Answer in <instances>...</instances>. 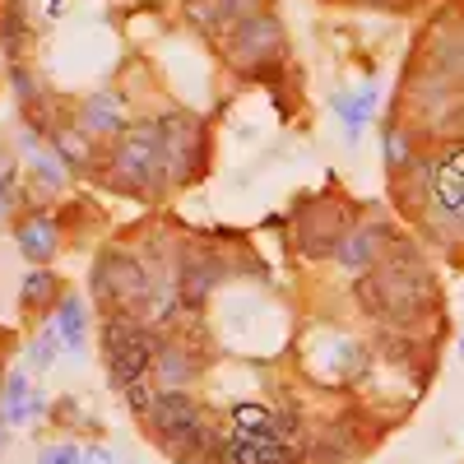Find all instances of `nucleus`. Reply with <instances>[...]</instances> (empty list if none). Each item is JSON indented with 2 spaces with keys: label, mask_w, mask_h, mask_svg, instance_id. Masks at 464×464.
<instances>
[{
  "label": "nucleus",
  "mask_w": 464,
  "mask_h": 464,
  "mask_svg": "<svg viewBox=\"0 0 464 464\" xmlns=\"http://www.w3.org/2000/svg\"><path fill=\"white\" fill-rule=\"evenodd\" d=\"M353 297L372 321L409 325V321H418L422 312L437 306V279L428 269V256H422L409 237H395L385 260L376 269H367V275H358Z\"/></svg>",
  "instance_id": "obj_1"
},
{
  "label": "nucleus",
  "mask_w": 464,
  "mask_h": 464,
  "mask_svg": "<svg viewBox=\"0 0 464 464\" xmlns=\"http://www.w3.org/2000/svg\"><path fill=\"white\" fill-rule=\"evenodd\" d=\"M93 181H102L107 190H121V196H140L153 200L168 190V168H163V121L159 116H144L130 121L116 135L102 159L93 168Z\"/></svg>",
  "instance_id": "obj_2"
},
{
  "label": "nucleus",
  "mask_w": 464,
  "mask_h": 464,
  "mask_svg": "<svg viewBox=\"0 0 464 464\" xmlns=\"http://www.w3.org/2000/svg\"><path fill=\"white\" fill-rule=\"evenodd\" d=\"M89 293L93 302L107 312H126V316H149V302H153V275L144 269V260L126 246H102L93 260V275H89ZM149 325V321H144Z\"/></svg>",
  "instance_id": "obj_3"
},
{
  "label": "nucleus",
  "mask_w": 464,
  "mask_h": 464,
  "mask_svg": "<svg viewBox=\"0 0 464 464\" xmlns=\"http://www.w3.org/2000/svg\"><path fill=\"white\" fill-rule=\"evenodd\" d=\"M353 205H343L339 196H316L306 200L293 218V246L306 260H325L343 246V237L353 232Z\"/></svg>",
  "instance_id": "obj_4"
},
{
  "label": "nucleus",
  "mask_w": 464,
  "mask_h": 464,
  "mask_svg": "<svg viewBox=\"0 0 464 464\" xmlns=\"http://www.w3.org/2000/svg\"><path fill=\"white\" fill-rule=\"evenodd\" d=\"M288 52V37H284V24L275 14H251L242 19L237 28H227V43H223V56L237 74H256V70H269L279 56Z\"/></svg>",
  "instance_id": "obj_5"
},
{
  "label": "nucleus",
  "mask_w": 464,
  "mask_h": 464,
  "mask_svg": "<svg viewBox=\"0 0 464 464\" xmlns=\"http://www.w3.org/2000/svg\"><path fill=\"white\" fill-rule=\"evenodd\" d=\"M409 98H413V121L428 135L446 140L464 126V89L450 84L446 74L428 70V74H418V80H409Z\"/></svg>",
  "instance_id": "obj_6"
},
{
  "label": "nucleus",
  "mask_w": 464,
  "mask_h": 464,
  "mask_svg": "<svg viewBox=\"0 0 464 464\" xmlns=\"http://www.w3.org/2000/svg\"><path fill=\"white\" fill-rule=\"evenodd\" d=\"M163 121V168H168V190L196 181V172L205 168V153H209V140H205V126L196 121L190 111H168L159 116Z\"/></svg>",
  "instance_id": "obj_7"
},
{
  "label": "nucleus",
  "mask_w": 464,
  "mask_h": 464,
  "mask_svg": "<svg viewBox=\"0 0 464 464\" xmlns=\"http://www.w3.org/2000/svg\"><path fill=\"white\" fill-rule=\"evenodd\" d=\"M422 218L446 242H455V232H464V144H446V153L437 159V205Z\"/></svg>",
  "instance_id": "obj_8"
},
{
  "label": "nucleus",
  "mask_w": 464,
  "mask_h": 464,
  "mask_svg": "<svg viewBox=\"0 0 464 464\" xmlns=\"http://www.w3.org/2000/svg\"><path fill=\"white\" fill-rule=\"evenodd\" d=\"M61 242H65L61 214H52L47 205H28L14 218V246L33 269H52V260L61 256Z\"/></svg>",
  "instance_id": "obj_9"
},
{
  "label": "nucleus",
  "mask_w": 464,
  "mask_h": 464,
  "mask_svg": "<svg viewBox=\"0 0 464 464\" xmlns=\"http://www.w3.org/2000/svg\"><path fill=\"white\" fill-rule=\"evenodd\" d=\"M391 242H395V227L385 218H358L353 232L343 237V246L334 251V260L348 269V275H367V269H376L385 260Z\"/></svg>",
  "instance_id": "obj_10"
},
{
  "label": "nucleus",
  "mask_w": 464,
  "mask_h": 464,
  "mask_svg": "<svg viewBox=\"0 0 464 464\" xmlns=\"http://www.w3.org/2000/svg\"><path fill=\"white\" fill-rule=\"evenodd\" d=\"M297 432H302V418L293 409L265 404V400H242L232 409V437H275L297 446Z\"/></svg>",
  "instance_id": "obj_11"
},
{
  "label": "nucleus",
  "mask_w": 464,
  "mask_h": 464,
  "mask_svg": "<svg viewBox=\"0 0 464 464\" xmlns=\"http://www.w3.org/2000/svg\"><path fill=\"white\" fill-rule=\"evenodd\" d=\"M205 464H302V446L275 437H218Z\"/></svg>",
  "instance_id": "obj_12"
},
{
  "label": "nucleus",
  "mask_w": 464,
  "mask_h": 464,
  "mask_svg": "<svg viewBox=\"0 0 464 464\" xmlns=\"http://www.w3.org/2000/svg\"><path fill=\"white\" fill-rule=\"evenodd\" d=\"M218 284H223V260H218L214 251H181V260H177L181 312H200Z\"/></svg>",
  "instance_id": "obj_13"
},
{
  "label": "nucleus",
  "mask_w": 464,
  "mask_h": 464,
  "mask_svg": "<svg viewBox=\"0 0 464 464\" xmlns=\"http://www.w3.org/2000/svg\"><path fill=\"white\" fill-rule=\"evenodd\" d=\"M159 330H144L140 339H130V343H121L116 353H107L102 362H107V385L116 395L126 391V385H135V381H149V372H153V358H159Z\"/></svg>",
  "instance_id": "obj_14"
},
{
  "label": "nucleus",
  "mask_w": 464,
  "mask_h": 464,
  "mask_svg": "<svg viewBox=\"0 0 464 464\" xmlns=\"http://www.w3.org/2000/svg\"><path fill=\"white\" fill-rule=\"evenodd\" d=\"M395 205L409 214V218H422L432 205H437V159H428V153H418V159L395 172Z\"/></svg>",
  "instance_id": "obj_15"
},
{
  "label": "nucleus",
  "mask_w": 464,
  "mask_h": 464,
  "mask_svg": "<svg viewBox=\"0 0 464 464\" xmlns=\"http://www.w3.org/2000/svg\"><path fill=\"white\" fill-rule=\"evenodd\" d=\"M74 121H80L93 140H116L130 121H126V98L116 93V89H98V93H89L84 102H80V111H74Z\"/></svg>",
  "instance_id": "obj_16"
},
{
  "label": "nucleus",
  "mask_w": 464,
  "mask_h": 464,
  "mask_svg": "<svg viewBox=\"0 0 464 464\" xmlns=\"http://www.w3.org/2000/svg\"><path fill=\"white\" fill-rule=\"evenodd\" d=\"M19 144H24V159H28V168H33V186L37 190H47V196H61L65 190V181H70V168L61 163V153L37 135V130H19Z\"/></svg>",
  "instance_id": "obj_17"
},
{
  "label": "nucleus",
  "mask_w": 464,
  "mask_h": 464,
  "mask_svg": "<svg viewBox=\"0 0 464 464\" xmlns=\"http://www.w3.org/2000/svg\"><path fill=\"white\" fill-rule=\"evenodd\" d=\"M428 61L437 74L464 89V19H441L428 33Z\"/></svg>",
  "instance_id": "obj_18"
},
{
  "label": "nucleus",
  "mask_w": 464,
  "mask_h": 464,
  "mask_svg": "<svg viewBox=\"0 0 464 464\" xmlns=\"http://www.w3.org/2000/svg\"><path fill=\"white\" fill-rule=\"evenodd\" d=\"M47 144L61 153V163H65L70 172H84V177H93V168H98V159H102V153L93 149V135L74 121V116H61L56 130L47 135Z\"/></svg>",
  "instance_id": "obj_19"
},
{
  "label": "nucleus",
  "mask_w": 464,
  "mask_h": 464,
  "mask_svg": "<svg viewBox=\"0 0 464 464\" xmlns=\"http://www.w3.org/2000/svg\"><path fill=\"white\" fill-rule=\"evenodd\" d=\"M47 409V395L33 391V376L28 372H10L5 391H0V422H10V428H24V422H37Z\"/></svg>",
  "instance_id": "obj_20"
},
{
  "label": "nucleus",
  "mask_w": 464,
  "mask_h": 464,
  "mask_svg": "<svg viewBox=\"0 0 464 464\" xmlns=\"http://www.w3.org/2000/svg\"><path fill=\"white\" fill-rule=\"evenodd\" d=\"M196 376H200L196 353H190L186 343H177V339H163V343H159V358H153L149 381L159 385V391H186V385L196 381Z\"/></svg>",
  "instance_id": "obj_21"
},
{
  "label": "nucleus",
  "mask_w": 464,
  "mask_h": 464,
  "mask_svg": "<svg viewBox=\"0 0 464 464\" xmlns=\"http://www.w3.org/2000/svg\"><path fill=\"white\" fill-rule=\"evenodd\" d=\"M251 14H260V0H186V19L205 33L237 28Z\"/></svg>",
  "instance_id": "obj_22"
},
{
  "label": "nucleus",
  "mask_w": 464,
  "mask_h": 464,
  "mask_svg": "<svg viewBox=\"0 0 464 464\" xmlns=\"http://www.w3.org/2000/svg\"><path fill=\"white\" fill-rule=\"evenodd\" d=\"M65 293H70V288L61 284L56 269H28V279L19 284V306H24L28 316H43V321H52Z\"/></svg>",
  "instance_id": "obj_23"
},
{
  "label": "nucleus",
  "mask_w": 464,
  "mask_h": 464,
  "mask_svg": "<svg viewBox=\"0 0 464 464\" xmlns=\"http://www.w3.org/2000/svg\"><path fill=\"white\" fill-rule=\"evenodd\" d=\"M316 367H321L330 381H362V376H367V353H362L353 339L334 334V339H325V353L316 358Z\"/></svg>",
  "instance_id": "obj_24"
},
{
  "label": "nucleus",
  "mask_w": 464,
  "mask_h": 464,
  "mask_svg": "<svg viewBox=\"0 0 464 464\" xmlns=\"http://www.w3.org/2000/svg\"><path fill=\"white\" fill-rule=\"evenodd\" d=\"M33 47V28H28V5L24 0H5L0 5V52L10 56V65H19Z\"/></svg>",
  "instance_id": "obj_25"
},
{
  "label": "nucleus",
  "mask_w": 464,
  "mask_h": 464,
  "mask_svg": "<svg viewBox=\"0 0 464 464\" xmlns=\"http://www.w3.org/2000/svg\"><path fill=\"white\" fill-rule=\"evenodd\" d=\"M52 325H56V334L65 343V353H84V334H89V302H84V293H65Z\"/></svg>",
  "instance_id": "obj_26"
},
{
  "label": "nucleus",
  "mask_w": 464,
  "mask_h": 464,
  "mask_svg": "<svg viewBox=\"0 0 464 464\" xmlns=\"http://www.w3.org/2000/svg\"><path fill=\"white\" fill-rule=\"evenodd\" d=\"M372 107H376V89H358V93H339L334 98V111H339V121H343V135L348 140H358L372 121Z\"/></svg>",
  "instance_id": "obj_27"
},
{
  "label": "nucleus",
  "mask_w": 464,
  "mask_h": 464,
  "mask_svg": "<svg viewBox=\"0 0 464 464\" xmlns=\"http://www.w3.org/2000/svg\"><path fill=\"white\" fill-rule=\"evenodd\" d=\"M144 330H153V325H144L140 316H126V312H107V316H102V330H98L102 358H107V353H116V348H121V343L140 339Z\"/></svg>",
  "instance_id": "obj_28"
},
{
  "label": "nucleus",
  "mask_w": 464,
  "mask_h": 464,
  "mask_svg": "<svg viewBox=\"0 0 464 464\" xmlns=\"http://www.w3.org/2000/svg\"><path fill=\"white\" fill-rule=\"evenodd\" d=\"M56 353H65V343H61L56 325L43 321V330H37L33 343H28V372H47V367L56 362Z\"/></svg>",
  "instance_id": "obj_29"
},
{
  "label": "nucleus",
  "mask_w": 464,
  "mask_h": 464,
  "mask_svg": "<svg viewBox=\"0 0 464 464\" xmlns=\"http://www.w3.org/2000/svg\"><path fill=\"white\" fill-rule=\"evenodd\" d=\"M381 149H385V168H391V177H395V172H404V168L418 159L413 135H409L404 126H385V140H381Z\"/></svg>",
  "instance_id": "obj_30"
},
{
  "label": "nucleus",
  "mask_w": 464,
  "mask_h": 464,
  "mask_svg": "<svg viewBox=\"0 0 464 464\" xmlns=\"http://www.w3.org/2000/svg\"><path fill=\"white\" fill-rule=\"evenodd\" d=\"M19 168L0 159V218H19Z\"/></svg>",
  "instance_id": "obj_31"
},
{
  "label": "nucleus",
  "mask_w": 464,
  "mask_h": 464,
  "mask_svg": "<svg viewBox=\"0 0 464 464\" xmlns=\"http://www.w3.org/2000/svg\"><path fill=\"white\" fill-rule=\"evenodd\" d=\"M153 400H159V385H153V381H135V385H126V391H121V404H126L140 422L149 418Z\"/></svg>",
  "instance_id": "obj_32"
},
{
  "label": "nucleus",
  "mask_w": 464,
  "mask_h": 464,
  "mask_svg": "<svg viewBox=\"0 0 464 464\" xmlns=\"http://www.w3.org/2000/svg\"><path fill=\"white\" fill-rule=\"evenodd\" d=\"M84 459V446H74V441H52L37 450V464H80Z\"/></svg>",
  "instance_id": "obj_33"
},
{
  "label": "nucleus",
  "mask_w": 464,
  "mask_h": 464,
  "mask_svg": "<svg viewBox=\"0 0 464 464\" xmlns=\"http://www.w3.org/2000/svg\"><path fill=\"white\" fill-rule=\"evenodd\" d=\"M80 464H116V459H111V450H107V446H93V441H89Z\"/></svg>",
  "instance_id": "obj_34"
},
{
  "label": "nucleus",
  "mask_w": 464,
  "mask_h": 464,
  "mask_svg": "<svg viewBox=\"0 0 464 464\" xmlns=\"http://www.w3.org/2000/svg\"><path fill=\"white\" fill-rule=\"evenodd\" d=\"M5 381H10V372H5V353H0V391H5Z\"/></svg>",
  "instance_id": "obj_35"
},
{
  "label": "nucleus",
  "mask_w": 464,
  "mask_h": 464,
  "mask_svg": "<svg viewBox=\"0 0 464 464\" xmlns=\"http://www.w3.org/2000/svg\"><path fill=\"white\" fill-rule=\"evenodd\" d=\"M5 441H10V422H0V450H5Z\"/></svg>",
  "instance_id": "obj_36"
},
{
  "label": "nucleus",
  "mask_w": 464,
  "mask_h": 464,
  "mask_svg": "<svg viewBox=\"0 0 464 464\" xmlns=\"http://www.w3.org/2000/svg\"><path fill=\"white\" fill-rule=\"evenodd\" d=\"M455 353H459V358H464V339H459V343H455Z\"/></svg>",
  "instance_id": "obj_37"
}]
</instances>
